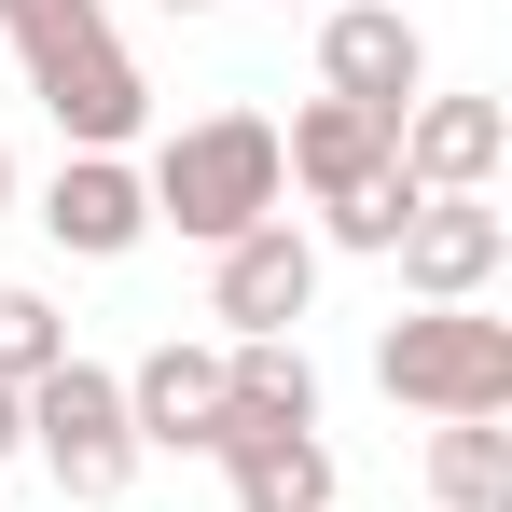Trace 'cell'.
I'll list each match as a JSON object with an SVG mask.
<instances>
[{
    "mask_svg": "<svg viewBox=\"0 0 512 512\" xmlns=\"http://www.w3.org/2000/svg\"><path fill=\"white\" fill-rule=\"evenodd\" d=\"M429 499H443V512H512V429L499 416L429 429Z\"/></svg>",
    "mask_w": 512,
    "mask_h": 512,
    "instance_id": "obj_14",
    "label": "cell"
},
{
    "mask_svg": "<svg viewBox=\"0 0 512 512\" xmlns=\"http://www.w3.org/2000/svg\"><path fill=\"white\" fill-rule=\"evenodd\" d=\"M139 194H153V236L236 250L250 222H277V208H291V167H277V125H263V111H194L180 139H153Z\"/></svg>",
    "mask_w": 512,
    "mask_h": 512,
    "instance_id": "obj_1",
    "label": "cell"
},
{
    "mask_svg": "<svg viewBox=\"0 0 512 512\" xmlns=\"http://www.w3.org/2000/svg\"><path fill=\"white\" fill-rule=\"evenodd\" d=\"M222 485H236V512H333V443H319V429L222 443Z\"/></svg>",
    "mask_w": 512,
    "mask_h": 512,
    "instance_id": "obj_13",
    "label": "cell"
},
{
    "mask_svg": "<svg viewBox=\"0 0 512 512\" xmlns=\"http://www.w3.org/2000/svg\"><path fill=\"white\" fill-rule=\"evenodd\" d=\"M0 28H14V56H28V70H56L70 42L111 28V0H0Z\"/></svg>",
    "mask_w": 512,
    "mask_h": 512,
    "instance_id": "obj_17",
    "label": "cell"
},
{
    "mask_svg": "<svg viewBox=\"0 0 512 512\" xmlns=\"http://www.w3.org/2000/svg\"><path fill=\"white\" fill-rule=\"evenodd\" d=\"M153 14H208V0H153Z\"/></svg>",
    "mask_w": 512,
    "mask_h": 512,
    "instance_id": "obj_19",
    "label": "cell"
},
{
    "mask_svg": "<svg viewBox=\"0 0 512 512\" xmlns=\"http://www.w3.org/2000/svg\"><path fill=\"white\" fill-rule=\"evenodd\" d=\"M416 222V180H402V153H388V180H360L346 208H319V250H360V263H388V236Z\"/></svg>",
    "mask_w": 512,
    "mask_h": 512,
    "instance_id": "obj_15",
    "label": "cell"
},
{
    "mask_svg": "<svg viewBox=\"0 0 512 512\" xmlns=\"http://www.w3.org/2000/svg\"><path fill=\"white\" fill-rule=\"evenodd\" d=\"M319 97L402 125V111L429 97V28L402 14V0H333V14H319Z\"/></svg>",
    "mask_w": 512,
    "mask_h": 512,
    "instance_id": "obj_4",
    "label": "cell"
},
{
    "mask_svg": "<svg viewBox=\"0 0 512 512\" xmlns=\"http://www.w3.org/2000/svg\"><path fill=\"white\" fill-rule=\"evenodd\" d=\"M291 14H333V0H291Z\"/></svg>",
    "mask_w": 512,
    "mask_h": 512,
    "instance_id": "obj_21",
    "label": "cell"
},
{
    "mask_svg": "<svg viewBox=\"0 0 512 512\" xmlns=\"http://www.w3.org/2000/svg\"><path fill=\"white\" fill-rule=\"evenodd\" d=\"M42 236L70 263H125L153 236V194H139V153H70V167L42 180Z\"/></svg>",
    "mask_w": 512,
    "mask_h": 512,
    "instance_id": "obj_8",
    "label": "cell"
},
{
    "mask_svg": "<svg viewBox=\"0 0 512 512\" xmlns=\"http://www.w3.org/2000/svg\"><path fill=\"white\" fill-rule=\"evenodd\" d=\"M263 429H319V360L291 333L222 346V443H263Z\"/></svg>",
    "mask_w": 512,
    "mask_h": 512,
    "instance_id": "obj_12",
    "label": "cell"
},
{
    "mask_svg": "<svg viewBox=\"0 0 512 512\" xmlns=\"http://www.w3.org/2000/svg\"><path fill=\"white\" fill-rule=\"evenodd\" d=\"M14 416H28V457H42V485H56V499L97 512V499H125V485H139V429H125V374H111V360L70 346L42 388H14Z\"/></svg>",
    "mask_w": 512,
    "mask_h": 512,
    "instance_id": "obj_3",
    "label": "cell"
},
{
    "mask_svg": "<svg viewBox=\"0 0 512 512\" xmlns=\"http://www.w3.org/2000/svg\"><path fill=\"white\" fill-rule=\"evenodd\" d=\"M319 305V236L277 208V222H250L236 250H208V319H222V346H263V333H291Z\"/></svg>",
    "mask_w": 512,
    "mask_h": 512,
    "instance_id": "obj_5",
    "label": "cell"
},
{
    "mask_svg": "<svg viewBox=\"0 0 512 512\" xmlns=\"http://www.w3.org/2000/svg\"><path fill=\"white\" fill-rule=\"evenodd\" d=\"M125 429L139 457H222V346H153L125 374Z\"/></svg>",
    "mask_w": 512,
    "mask_h": 512,
    "instance_id": "obj_9",
    "label": "cell"
},
{
    "mask_svg": "<svg viewBox=\"0 0 512 512\" xmlns=\"http://www.w3.org/2000/svg\"><path fill=\"white\" fill-rule=\"evenodd\" d=\"M28 84H42V111H56V139H70V153H139V139H153V70H139L111 28L70 42L56 70H28Z\"/></svg>",
    "mask_w": 512,
    "mask_h": 512,
    "instance_id": "obj_7",
    "label": "cell"
},
{
    "mask_svg": "<svg viewBox=\"0 0 512 512\" xmlns=\"http://www.w3.org/2000/svg\"><path fill=\"white\" fill-rule=\"evenodd\" d=\"M374 388H388V402H416L429 429L512 416V319H485V305H416V319H388V333H374Z\"/></svg>",
    "mask_w": 512,
    "mask_h": 512,
    "instance_id": "obj_2",
    "label": "cell"
},
{
    "mask_svg": "<svg viewBox=\"0 0 512 512\" xmlns=\"http://www.w3.org/2000/svg\"><path fill=\"white\" fill-rule=\"evenodd\" d=\"M56 360H70V319H56L42 291H14V277H0V388H42Z\"/></svg>",
    "mask_w": 512,
    "mask_h": 512,
    "instance_id": "obj_16",
    "label": "cell"
},
{
    "mask_svg": "<svg viewBox=\"0 0 512 512\" xmlns=\"http://www.w3.org/2000/svg\"><path fill=\"white\" fill-rule=\"evenodd\" d=\"M388 263H402V291H416V305H485V291H499V263H512L499 194H416V222L388 236Z\"/></svg>",
    "mask_w": 512,
    "mask_h": 512,
    "instance_id": "obj_6",
    "label": "cell"
},
{
    "mask_svg": "<svg viewBox=\"0 0 512 512\" xmlns=\"http://www.w3.org/2000/svg\"><path fill=\"white\" fill-rule=\"evenodd\" d=\"M14 457H28V416H14V388H0V471H14Z\"/></svg>",
    "mask_w": 512,
    "mask_h": 512,
    "instance_id": "obj_18",
    "label": "cell"
},
{
    "mask_svg": "<svg viewBox=\"0 0 512 512\" xmlns=\"http://www.w3.org/2000/svg\"><path fill=\"white\" fill-rule=\"evenodd\" d=\"M0 208H14V153H0Z\"/></svg>",
    "mask_w": 512,
    "mask_h": 512,
    "instance_id": "obj_20",
    "label": "cell"
},
{
    "mask_svg": "<svg viewBox=\"0 0 512 512\" xmlns=\"http://www.w3.org/2000/svg\"><path fill=\"white\" fill-rule=\"evenodd\" d=\"M388 139H402V125H374V111H346V97H305V111L277 125V167L305 180L319 208H346L360 180H388Z\"/></svg>",
    "mask_w": 512,
    "mask_h": 512,
    "instance_id": "obj_11",
    "label": "cell"
},
{
    "mask_svg": "<svg viewBox=\"0 0 512 512\" xmlns=\"http://www.w3.org/2000/svg\"><path fill=\"white\" fill-rule=\"evenodd\" d=\"M388 153H402V180H416V194H499L512 111H499V97H416Z\"/></svg>",
    "mask_w": 512,
    "mask_h": 512,
    "instance_id": "obj_10",
    "label": "cell"
}]
</instances>
